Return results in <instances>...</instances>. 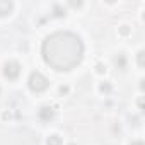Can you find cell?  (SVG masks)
Segmentation results:
<instances>
[{"label":"cell","instance_id":"cell-1","mask_svg":"<svg viewBox=\"0 0 145 145\" xmlns=\"http://www.w3.org/2000/svg\"><path fill=\"white\" fill-rule=\"evenodd\" d=\"M41 53L44 61L51 68L58 72H65V70H72L82 61L84 43L75 33L56 31L43 41Z\"/></svg>","mask_w":145,"mask_h":145},{"label":"cell","instance_id":"cell-2","mask_svg":"<svg viewBox=\"0 0 145 145\" xmlns=\"http://www.w3.org/2000/svg\"><path fill=\"white\" fill-rule=\"evenodd\" d=\"M27 84H29V89H31L33 92H43V91H46L48 86H50L48 79L41 74V72H33V74L29 75Z\"/></svg>","mask_w":145,"mask_h":145},{"label":"cell","instance_id":"cell-3","mask_svg":"<svg viewBox=\"0 0 145 145\" xmlns=\"http://www.w3.org/2000/svg\"><path fill=\"white\" fill-rule=\"evenodd\" d=\"M19 74H21V65H19L17 61H9V63L4 65V75H5L7 79L14 80V79L19 77Z\"/></svg>","mask_w":145,"mask_h":145},{"label":"cell","instance_id":"cell-4","mask_svg":"<svg viewBox=\"0 0 145 145\" xmlns=\"http://www.w3.org/2000/svg\"><path fill=\"white\" fill-rule=\"evenodd\" d=\"M53 116H55V113H53V109H51V108L44 106V108H41V109H39V118H41L43 121H50V120H53Z\"/></svg>","mask_w":145,"mask_h":145},{"label":"cell","instance_id":"cell-5","mask_svg":"<svg viewBox=\"0 0 145 145\" xmlns=\"http://www.w3.org/2000/svg\"><path fill=\"white\" fill-rule=\"evenodd\" d=\"M12 10V2H7V0H0V16H7Z\"/></svg>","mask_w":145,"mask_h":145},{"label":"cell","instance_id":"cell-6","mask_svg":"<svg viewBox=\"0 0 145 145\" xmlns=\"http://www.w3.org/2000/svg\"><path fill=\"white\" fill-rule=\"evenodd\" d=\"M46 145H61V138L58 135H51V137H48Z\"/></svg>","mask_w":145,"mask_h":145},{"label":"cell","instance_id":"cell-7","mask_svg":"<svg viewBox=\"0 0 145 145\" xmlns=\"http://www.w3.org/2000/svg\"><path fill=\"white\" fill-rule=\"evenodd\" d=\"M116 65H120V68H125V56L123 55H120L116 58Z\"/></svg>","mask_w":145,"mask_h":145},{"label":"cell","instance_id":"cell-8","mask_svg":"<svg viewBox=\"0 0 145 145\" xmlns=\"http://www.w3.org/2000/svg\"><path fill=\"white\" fill-rule=\"evenodd\" d=\"M143 55H145L143 51H138V65L140 67H143Z\"/></svg>","mask_w":145,"mask_h":145},{"label":"cell","instance_id":"cell-9","mask_svg":"<svg viewBox=\"0 0 145 145\" xmlns=\"http://www.w3.org/2000/svg\"><path fill=\"white\" fill-rule=\"evenodd\" d=\"M101 91L103 92H109L111 91V86L109 84H101Z\"/></svg>","mask_w":145,"mask_h":145},{"label":"cell","instance_id":"cell-10","mask_svg":"<svg viewBox=\"0 0 145 145\" xmlns=\"http://www.w3.org/2000/svg\"><path fill=\"white\" fill-rule=\"evenodd\" d=\"M120 31H121V34H125V36H126V34L130 33V29H128V26H121V29H120Z\"/></svg>","mask_w":145,"mask_h":145},{"label":"cell","instance_id":"cell-11","mask_svg":"<svg viewBox=\"0 0 145 145\" xmlns=\"http://www.w3.org/2000/svg\"><path fill=\"white\" fill-rule=\"evenodd\" d=\"M97 72H99V74H103V72H104V68H103V65H97Z\"/></svg>","mask_w":145,"mask_h":145},{"label":"cell","instance_id":"cell-12","mask_svg":"<svg viewBox=\"0 0 145 145\" xmlns=\"http://www.w3.org/2000/svg\"><path fill=\"white\" fill-rule=\"evenodd\" d=\"M131 145H143V142H133Z\"/></svg>","mask_w":145,"mask_h":145}]
</instances>
